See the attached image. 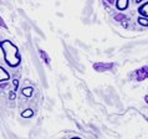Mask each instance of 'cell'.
I'll list each match as a JSON object with an SVG mask.
<instances>
[{"label": "cell", "instance_id": "cell-2", "mask_svg": "<svg viewBox=\"0 0 148 139\" xmlns=\"http://www.w3.org/2000/svg\"><path fill=\"white\" fill-rule=\"evenodd\" d=\"M134 81H138V82H141V81H145L148 78V65L143 67H139L137 68L134 72H132L130 75Z\"/></svg>", "mask_w": 148, "mask_h": 139}, {"label": "cell", "instance_id": "cell-16", "mask_svg": "<svg viewBox=\"0 0 148 139\" xmlns=\"http://www.w3.org/2000/svg\"><path fill=\"white\" fill-rule=\"evenodd\" d=\"M145 101H146V103L148 104V95H147V96H145Z\"/></svg>", "mask_w": 148, "mask_h": 139}, {"label": "cell", "instance_id": "cell-12", "mask_svg": "<svg viewBox=\"0 0 148 139\" xmlns=\"http://www.w3.org/2000/svg\"><path fill=\"white\" fill-rule=\"evenodd\" d=\"M18 84H19V81L18 80H14V91H16V88H18Z\"/></svg>", "mask_w": 148, "mask_h": 139}, {"label": "cell", "instance_id": "cell-8", "mask_svg": "<svg viewBox=\"0 0 148 139\" xmlns=\"http://www.w3.org/2000/svg\"><path fill=\"white\" fill-rule=\"evenodd\" d=\"M32 116H34V112H32V109H30V108L25 109V111L21 113V117L23 118H31Z\"/></svg>", "mask_w": 148, "mask_h": 139}, {"label": "cell", "instance_id": "cell-14", "mask_svg": "<svg viewBox=\"0 0 148 139\" xmlns=\"http://www.w3.org/2000/svg\"><path fill=\"white\" fill-rule=\"evenodd\" d=\"M9 98H10V99H15V93H14V92H10Z\"/></svg>", "mask_w": 148, "mask_h": 139}, {"label": "cell", "instance_id": "cell-9", "mask_svg": "<svg viewBox=\"0 0 148 139\" xmlns=\"http://www.w3.org/2000/svg\"><path fill=\"white\" fill-rule=\"evenodd\" d=\"M32 91H34V89H32V87H26V88L23 89V95L25 96V97H30V96L32 95Z\"/></svg>", "mask_w": 148, "mask_h": 139}, {"label": "cell", "instance_id": "cell-4", "mask_svg": "<svg viewBox=\"0 0 148 139\" xmlns=\"http://www.w3.org/2000/svg\"><path fill=\"white\" fill-rule=\"evenodd\" d=\"M116 6L118 10H126L128 7V0H116Z\"/></svg>", "mask_w": 148, "mask_h": 139}, {"label": "cell", "instance_id": "cell-1", "mask_svg": "<svg viewBox=\"0 0 148 139\" xmlns=\"http://www.w3.org/2000/svg\"><path fill=\"white\" fill-rule=\"evenodd\" d=\"M1 50L4 52V56H5V62L9 65L10 67L19 66L21 60H20V56H19L18 47H16L13 42L9 41V40L1 41Z\"/></svg>", "mask_w": 148, "mask_h": 139}, {"label": "cell", "instance_id": "cell-7", "mask_svg": "<svg viewBox=\"0 0 148 139\" xmlns=\"http://www.w3.org/2000/svg\"><path fill=\"white\" fill-rule=\"evenodd\" d=\"M39 54H40V56H41V59L44 60L45 63H46V65L50 63V57H49V55H47L44 50H39Z\"/></svg>", "mask_w": 148, "mask_h": 139}, {"label": "cell", "instance_id": "cell-6", "mask_svg": "<svg viewBox=\"0 0 148 139\" xmlns=\"http://www.w3.org/2000/svg\"><path fill=\"white\" fill-rule=\"evenodd\" d=\"M138 11H139V14H141V16L143 15V16H147L148 18V1L143 4L142 6H139Z\"/></svg>", "mask_w": 148, "mask_h": 139}, {"label": "cell", "instance_id": "cell-5", "mask_svg": "<svg viewBox=\"0 0 148 139\" xmlns=\"http://www.w3.org/2000/svg\"><path fill=\"white\" fill-rule=\"evenodd\" d=\"M9 78H10V76H9V73L6 72V70L3 68V67H0V80H1V82H3V81H4V82H6Z\"/></svg>", "mask_w": 148, "mask_h": 139}, {"label": "cell", "instance_id": "cell-11", "mask_svg": "<svg viewBox=\"0 0 148 139\" xmlns=\"http://www.w3.org/2000/svg\"><path fill=\"white\" fill-rule=\"evenodd\" d=\"M114 20H117V21H125V20H127V18L123 14H117V15H114Z\"/></svg>", "mask_w": 148, "mask_h": 139}, {"label": "cell", "instance_id": "cell-10", "mask_svg": "<svg viewBox=\"0 0 148 139\" xmlns=\"http://www.w3.org/2000/svg\"><path fill=\"white\" fill-rule=\"evenodd\" d=\"M138 22L141 24V25H143V26H148V19L145 18V16H139V18H138Z\"/></svg>", "mask_w": 148, "mask_h": 139}, {"label": "cell", "instance_id": "cell-18", "mask_svg": "<svg viewBox=\"0 0 148 139\" xmlns=\"http://www.w3.org/2000/svg\"><path fill=\"white\" fill-rule=\"evenodd\" d=\"M71 139H80V138H77V137H75V138H71Z\"/></svg>", "mask_w": 148, "mask_h": 139}, {"label": "cell", "instance_id": "cell-13", "mask_svg": "<svg viewBox=\"0 0 148 139\" xmlns=\"http://www.w3.org/2000/svg\"><path fill=\"white\" fill-rule=\"evenodd\" d=\"M0 24H1V27H4V29H5V30H6L8 27H6V25H5V24H4V20H3V19L0 20Z\"/></svg>", "mask_w": 148, "mask_h": 139}, {"label": "cell", "instance_id": "cell-3", "mask_svg": "<svg viewBox=\"0 0 148 139\" xmlns=\"http://www.w3.org/2000/svg\"><path fill=\"white\" fill-rule=\"evenodd\" d=\"M114 67L113 62H96L93 63V70L96 72H106Z\"/></svg>", "mask_w": 148, "mask_h": 139}, {"label": "cell", "instance_id": "cell-15", "mask_svg": "<svg viewBox=\"0 0 148 139\" xmlns=\"http://www.w3.org/2000/svg\"><path fill=\"white\" fill-rule=\"evenodd\" d=\"M106 1H107L108 4H114L116 3V0H106Z\"/></svg>", "mask_w": 148, "mask_h": 139}, {"label": "cell", "instance_id": "cell-17", "mask_svg": "<svg viewBox=\"0 0 148 139\" xmlns=\"http://www.w3.org/2000/svg\"><path fill=\"white\" fill-rule=\"evenodd\" d=\"M136 1H137V3H141V1H142V0H136Z\"/></svg>", "mask_w": 148, "mask_h": 139}]
</instances>
